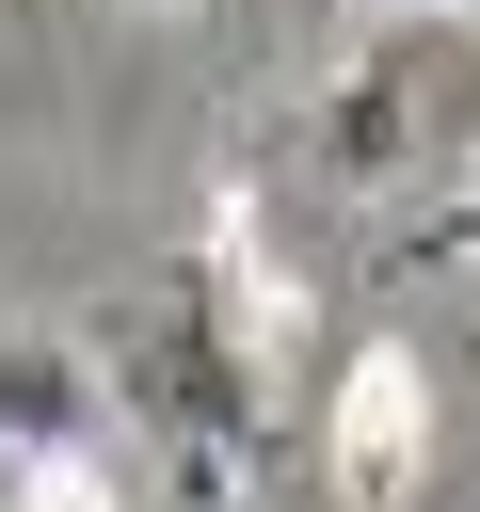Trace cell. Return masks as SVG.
Here are the masks:
<instances>
[{
    "label": "cell",
    "mask_w": 480,
    "mask_h": 512,
    "mask_svg": "<svg viewBox=\"0 0 480 512\" xmlns=\"http://www.w3.org/2000/svg\"><path fill=\"white\" fill-rule=\"evenodd\" d=\"M192 304H208V336H224L240 368H288V352H304V272H288V240H272L256 176H224V192H208V256H192Z\"/></svg>",
    "instance_id": "7a4b0ae2"
},
{
    "label": "cell",
    "mask_w": 480,
    "mask_h": 512,
    "mask_svg": "<svg viewBox=\"0 0 480 512\" xmlns=\"http://www.w3.org/2000/svg\"><path fill=\"white\" fill-rule=\"evenodd\" d=\"M464 208H480V160H464Z\"/></svg>",
    "instance_id": "5b68a950"
},
{
    "label": "cell",
    "mask_w": 480,
    "mask_h": 512,
    "mask_svg": "<svg viewBox=\"0 0 480 512\" xmlns=\"http://www.w3.org/2000/svg\"><path fill=\"white\" fill-rule=\"evenodd\" d=\"M320 464H336L352 512H400V496L432 480V368H416L400 336H368V352L336 368V400H320Z\"/></svg>",
    "instance_id": "6da1fadb"
},
{
    "label": "cell",
    "mask_w": 480,
    "mask_h": 512,
    "mask_svg": "<svg viewBox=\"0 0 480 512\" xmlns=\"http://www.w3.org/2000/svg\"><path fill=\"white\" fill-rule=\"evenodd\" d=\"M16 512H128V464H112V448H96V464H32Z\"/></svg>",
    "instance_id": "277c9868"
},
{
    "label": "cell",
    "mask_w": 480,
    "mask_h": 512,
    "mask_svg": "<svg viewBox=\"0 0 480 512\" xmlns=\"http://www.w3.org/2000/svg\"><path fill=\"white\" fill-rule=\"evenodd\" d=\"M112 448V368H80L64 336H0V464H96Z\"/></svg>",
    "instance_id": "3957f363"
}]
</instances>
